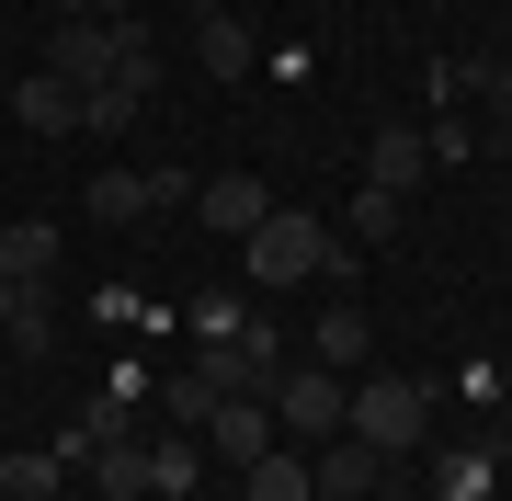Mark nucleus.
<instances>
[{
  "instance_id": "obj_15",
  "label": "nucleus",
  "mask_w": 512,
  "mask_h": 501,
  "mask_svg": "<svg viewBox=\"0 0 512 501\" xmlns=\"http://www.w3.org/2000/svg\"><path fill=\"white\" fill-rule=\"evenodd\" d=\"M239 501H319V479H308V456H296V445H274V456L239 467Z\"/></svg>"
},
{
  "instance_id": "obj_4",
  "label": "nucleus",
  "mask_w": 512,
  "mask_h": 501,
  "mask_svg": "<svg viewBox=\"0 0 512 501\" xmlns=\"http://www.w3.org/2000/svg\"><path fill=\"white\" fill-rule=\"evenodd\" d=\"M80 433H92V456H80V467H92V490H103V501H148V433H137V410L103 399Z\"/></svg>"
},
{
  "instance_id": "obj_7",
  "label": "nucleus",
  "mask_w": 512,
  "mask_h": 501,
  "mask_svg": "<svg viewBox=\"0 0 512 501\" xmlns=\"http://www.w3.org/2000/svg\"><path fill=\"white\" fill-rule=\"evenodd\" d=\"M308 479H319V501H376L387 456L365 445V433H330V445H308Z\"/></svg>"
},
{
  "instance_id": "obj_26",
  "label": "nucleus",
  "mask_w": 512,
  "mask_h": 501,
  "mask_svg": "<svg viewBox=\"0 0 512 501\" xmlns=\"http://www.w3.org/2000/svg\"><path fill=\"white\" fill-rule=\"evenodd\" d=\"M501 160H512V137H501Z\"/></svg>"
},
{
  "instance_id": "obj_9",
  "label": "nucleus",
  "mask_w": 512,
  "mask_h": 501,
  "mask_svg": "<svg viewBox=\"0 0 512 501\" xmlns=\"http://www.w3.org/2000/svg\"><path fill=\"white\" fill-rule=\"evenodd\" d=\"M194 69H205V80H251V69H262V35H251L239 12H194Z\"/></svg>"
},
{
  "instance_id": "obj_20",
  "label": "nucleus",
  "mask_w": 512,
  "mask_h": 501,
  "mask_svg": "<svg viewBox=\"0 0 512 501\" xmlns=\"http://www.w3.org/2000/svg\"><path fill=\"white\" fill-rule=\"evenodd\" d=\"M57 467H69L57 445H23V456H0V490H12V501H46V490H57Z\"/></svg>"
},
{
  "instance_id": "obj_12",
  "label": "nucleus",
  "mask_w": 512,
  "mask_h": 501,
  "mask_svg": "<svg viewBox=\"0 0 512 501\" xmlns=\"http://www.w3.org/2000/svg\"><path fill=\"white\" fill-rule=\"evenodd\" d=\"M148 490H160V501H194L205 490V445H194V433H148Z\"/></svg>"
},
{
  "instance_id": "obj_6",
  "label": "nucleus",
  "mask_w": 512,
  "mask_h": 501,
  "mask_svg": "<svg viewBox=\"0 0 512 501\" xmlns=\"http://www.w3.org/2000/svg\"><path fill=\"white\" fill-rule=\"evenodd\" d=\"M194 217L217 228V240H251V228L274 217V194H262V171H205V183H194Z\"/></svg>"
},
{
  "instance_id": "obj_22",
  "label": "nucleus",
  "mask_w": 512,
  "mask_h": 501,
  "mask_svg": "<svg viewBox=\"0 0 512 501\" xmlns=\"http://www.w3.org/2000/svg\"><path fill=\"white\" fill-rule=\"evenodd\" d=\"M387 228H399V194L365 183V194H353V240H387Z\"/></svg>"
},
{
  "instance_id": "obj_11",
  "label": "nucleus",
  "mask_w": 512,
  "mask_h": 501,
  "mask_svg": "<svg viewBox=\"0 0 512 501\" xmlns=\"http://www.w3.org/2000/svg\"><path fill=\"white\" fill-rule=\"evenodd\" d=\"M421 171H433V149H421V126H376V137H365V183H376V194H410Z\"/></svg>"
},
{
  "instance_id": "obj_16",
  "label": "nucleus",
  "mask_w": 512,
  "mask_h": 501,
  "mask_svg": "<svg viewBox=\"0 0 512 501\" xmlns=\"http://www.w3.org/2000/svg\"><path fill=\"white\" fill-rule=\"evenodd\" d=\"M12 353H57V285H12V319H0Z\"/></svg>"
},
{
  "instance_id": "obj_17",
  "label": "nucleus",
  "mask_w": 512,
  "mask_h": 501,
  "mask_svg": "<svg viewBox=\"0 0 512 501\" xmlns=\"http://www.w3.org/2000/svg\"><path fill=\"white\" fill-rule=\"evenodd\" d=\"M308 365H330V376H365V308H330L319 331H308Z\"/></svg>"
},
{
  "instance_id": "obj_24",
  "label": "nucleus",
  "mask_w": 512,
  "mask_h": 501,
  "mask_svg": "<svg viewBox=\"0 0 512 501\" xmlns=\"http://www.w3.org/2000/svg\"><path fill=\"white\" fill-rule=\"evenodd\" d=\"M0 319H12V274H0Z\"/></svg>"
},
{
  "instance_id": "obj_3",
  "label": "nucleus",
  "mask_w": 512,
  "mask_h": 501,
  "mask_svg": "<svg viewBox=\"0 0 512 501\" xmlns=\"http://www.w3.org/2000/svg\"><path fill=\"white\" fill-rule=\"evenodd\" d=\"M342 433H365L376 456H410L421 433H433V376H353Z\"/></svg>"
},
{
  "instance_id": "obj_13",
  "label": "nucleus",
  "mask_w": 512,
  "mask_h": 501,
  "mask_svg": "<svg viewBox=\"0 0 512 501\" xmlns=\"http://www.w3.org/2000/svg\"><path fill=\"white\" fill-rule=\"evenodd\" d=\"M0 274H12V285H57V228L46 217H12V228H0Z\"/></svg>"
},
{
  "instance_id": "obj_1",
  "label": "nucleus",
  "mask_w": 512,
  "mask_h": 501,
  "mask_svg": "<svg viewBox=\"0 0 512 501\" xmlns=\"http://www.w3.org/2000/svg\"><path fill=\"white\" fill-rule=\"evenodd\" d=\"M137 57H160V35H148L137 12H114V23H103V12H69V23H57V46L35 57V69H57L69 92H103V80H126Z\"/></svg>"
},
{
  "instance_id": "obj_25",
  "label": "nucleus",
  "mask_w": 512,
  "mask_h": 501,
  "mask_svg": "<svg viewBox=\"0 0 512 501\" xmlns=\"http://www.w3.org/2000/svg\"><path fill=\"white\" fill-rule=\"evenodd\" d=\"M194 501H217V490H194Z\"/></svg>"
},
{
  "instance_id": "obj_23",
  "label": "nucleus",
  "mask_w": 512,
  "mask_h": 501,
  "mask_svg": "<svg viewBox=\"0 0 512 501\" xmlns=\"http://www.w3.org/2000/svg\"><path fill=\"white\" fill-rule=\"evenodd\" d=\"M69 12H103V23H114V12H137V0H69Z\"/></svg>"
},
{
  "instance_id": "obj_14",
  "label": "nucleus",
  "mask_w": 512,
  "mask_h": 501,
  "mask_svg": "<svg viewBox=\"0 0 512 501\" xmlns=\"http://www.w3.org/2000/svg\"><path fill=\"white\" fill-rule=\"evenodd\" d=\"M92 217H103V228H148V217H160V205H148V171L103 160V171H92Z\"/></svg>"
},
{
  "instance_id": "obj_27",
  "label": "nucleus",
  "mask_w": 512,
  "mask_h": 501,
  "mask_svg": "<svg viewBox=\"0 0 512 501\" xmlns=\"http://www.w3.org/2000/svg\"><path fill=\"white\" fill-rule=\"evenodd\" d=\"M148 501H160V490H148Z\"/></svg>"
},
{
  "instance_id": "obj_2",
  "label": "nucleus",
  "mask_w": 512,
  "mask_h": 501,
  "mask_svg": "<svg viewBox=\"0 0 512 501\" xmlns=\"http://www.w3.org/2000/svg\"><path fill=\"white\" fill-rule=\"evenodd\" d=\"M330 262H342V240H330V228L308 217V205H274V217H262L251 240H239V274H251L262 297H285V285L330 274Z\"/></svg>"
},
{
  "instance_id": "obj_21",
  "label": "nucleus",
  "mask_w": 512,
  "mask_h": 501,
  "mask_svg": "<svg viewBox=\"0 0 512 501\" xmlns=\"http://www.w3.org/2000/svg\"><path fill=\"white\" fill-rule=\"evenodd\" d=\"M239 331H251V297H228V285L194 297V342H239Z\"/></svg>"
},
{
  "instance_id": "obj_8",
  "label": "nucleus",
  "mask_w": 512,
  "mask_h": 501,
  "mask_svg": "<svg viewBox=\"0 0 512 501\" xmlns=\"http://www.w3.org/2000/svg\"><path fill=\"white\" fill-rule=\"evenodd\" d=\"M194 445H205V456H228V467L274 456V399H217V422H205Z\"/></svg>"
},
{
  "instance_id": "obj_18",
  "label": "nucleus",
  "mask_w": 512,
  "mask_h": 501,
  "mask_svg": "<svg viewBox=\"0 0 512 501\" xmlns=\"http://www.w3.org/2000/svg\"><path fill=\"white\" fill-rule=\"evenodd\" d=\"M490 479H501V445H490V433H478V445H456V456H444L433 501H490Z\"/></svg>"
},
{
  "instance_id": "obj_5",
  "label": "nucleus",
  "mask_w": 512,
  "mask_h": 501,
  "mask_svg": "<svg viewBox=\"0 0 512 501\" xmlns=\"http://www.w3.org/2000/svg\"><path fill=\"white\" fill-rule=\"evenodd\" d=\"M342 410H353V376H330V365H285V388H274V422H285V433L330 445V433H342Z\"/></svg>"
},
{
  "instance_id": "obj_19",
  "label": "nucleus",
  "mask_w": 512,
  "mask_h": 501,
  "mask_svg": "<svg viewBox=\"0 0 512 501\" xmlns=\"http://www.w3.org/2000/svg\"><path fill=\"white\" fill-rule=\"evenodd\" d=\"M160 410H171V433H205V422H217V388H205L194 365H171L160 376Z\"/></svg>"
},
{
  "instance_id": "obj_10",
  "label": "nucleus",
  "mask_w": 512,
  "mask_h": 501,
  "mask_svg": "<svg viewBox=\"0 0 512 501\" xmlns=\"http://www.w3.org/2000/svg\"><path fill=\"white\" fill-rule=\"evenodd\" d=\"M12 114H23L35 137H80V92H69L57 69H23V80H12Z\"/></svg>"
}]
</instances>
